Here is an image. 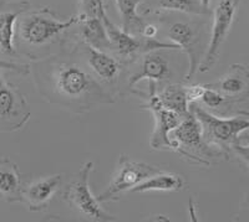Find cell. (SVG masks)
Returning <instances> with one entry per match:
<instances>
[{
    "label": "cell",
    "mask_w": 249,
    "mask_h": 222,
    "mask_svg": "<svg viewBox=\"0 0 249 222\" xmlns=\"http://www.w3.org/2000/svg\"><path fill=\"white\" fill-rule=\"evenodd\" d=\"M33 71L41 96L74 113H85L116 98L93 76L71 41L60 54L37 61Z\"/></svg>",
    "instance_id": "1"
},
{
    "label": "cell",
    "mask_w": 249,
    "mask_h": 222,
    "mask_svg": "<svg viewBox=\"0 0 249 222\" xmlns=\"http://www.w3.org/2000/svg\"><path fill=\"white\" fill-rule=\"evenodd\" d=\"M80 14L61 19L50 8L29 9L18 23L15 39L25 46L26 50L48 51L56 44H60L64 50L68 42V40H64L65 34L80 23Z\"/></svg>",
    "instance_id": "2"
},
{
    "label": "cell",
    "mask_w": 249,
    "mask_h": 222,
    "mask_svg": "<svg viewBox=\"0 0 249 222\" xmlns=\"http://www.w3.org/2000/svg\"><path fill=\"white\" fill-rule=\"evenodd\" d=\"M171 134V139L175 144L173 152L183 159H188L191 163L208 166L213 160L228 159L221 149L207 143L201 122L191 110Z\"/></svg>",
    "instance_id": "3"
},
{
    "label": "cell",
    "mask_w": 249,
    "mask_h": 222,
    "mask_svg": "<svg viewBox=\"0 0 249 222\" xmlns=\"http://www.w3.org/2000/svg\"><path fill=\"white\" fill-rule=\"evenodd\" d=\"M190 110L201 122L207 143L221 149L228 158L231 157L233 144L239 141L242 133L249 129V114L246 112L230 118H222L204 110L197 102L191 103Z\"/></svg>",
    "instance_id": "4"
},
{
    "label": "cell",
    "mask_w": 249,
    "mask_h": 222,
    "mask_svg": "<svg viewBox=\"0 0 249 222\" xmlns=\"http://www.w3.org/2000/svg\"><path fill=\"white\" fill-rule=\"evenodd\" d=\"M0 68H9L21 75L30 72V66L0 60ZM30 107L25 96L13 83L3 79L0 72V133L21 129L30 119Z\"/></svg>",
    "instance_id": "5"
},
{
    "label": "cell",
    "mask_w": 249,
    "mask_h": 222,
    "mask_svg": "<svg viewBox=\"0 0 249 222\" xmlns=\"http://www.w3.org/2000/svg\"><path fill=\"white\" fill-rule=\"evenodd\" d=\"M93 172L92 161H86L79 170L76 176L66 185L62 192V200L74 208L80 216L93 222L116 221L117 217L108 214L100 205L96 196H93L90 189V176Z\"/></svg>",
    "instance_id": "6"
},
{
    "label": "cell",
    "mask_w": 249,
    "mask_h": 222,
    "mask_svg": "<svg viewBox=\"0 0 249 222\" xmlns=\"http://www.w3.org/2000/svg\"><path fill=\"white\" fill-rule=\"evenodd\" d=\"M132 93L146 99V103L141 104V108L150 111L155 118V127L150 138L151 148L156 150L175 149V144L171 139V133L179 126L184 115L170 110L162 103L159 96V86L156 82H148L147 95L139 91H133Z\"/></svg>",
    "instance_id": "7"
},
{
    "label": "cell",
    "mask_w": 249,
    "mask_h": 222,
    "mask_svg": "<svg viewBox=\"0 0 249 222\" xmlns=\"http://www.w3.org/2000/svg\"><path fill=\"white\" fill-rule=\"evenodd\" d=\"M161 170L159 166L135 161L126 154H121L110 184L105 191L97 195V200L100 203L117 201L122 194L130 192L135 186Z\"/></svg>",
    "instance_id": "8"
},
{
    "label": "cell",
    "mask_w": 249,
    "mask_h": 222,
    "mask_svg": "<svg viewBox=\"0 0 249 222\" xmlns=\"http://www.w3.org/2000/svg\"><path fill=\"white\" fill-rule=\"evenodd\" d=\"M71 44L76 48L81 59L85 61L88 67L93 73V76L99 79L100 83L104 84L113 96H119L120 81L126 65H124L115 55L106 51L97 50L82 42L81 40L71 41Z\"/></svg>",
    "instance_id": "9"
},
{
    "label": "cell",
    "mask_w": 249,
    "mask_h": 222,
    "mask_svg": "<svg viewBox=\"0 0 249 222\" xmlns=\"http://www.w3.org/2000/svg\"><path fill=\"white\" fill-rule=\"evenodd\" d=\"M241 0H219L213 10V25L210 42L199 63L198 72L206 73L217 63L224 42L232 30Z\"/></svg>",
    "instance_id": "10"
},
{
    "label": "cell",
    "mask_w": 249,
    "mask_h": 222,
    "mask_svg": "<svg viewBox=\"0 0 249 222\" xmlns=\"http://www.w3.org/2000/svg\"><path fill=\"white\" fill-rule=\"evenodd\" d=\"M168 48H159V50L148 51L135 62L131 63L133 67L132 72L127 77V90L131 92L133 87L141 81H152L157 83L168 84L172 83L171 79L175 76L173 66L171 62Z\"/></svg>",
    "instance_id": "11"
},
{
    "label": "cell",
    "mask_w": 249,
    "mask_h": 222,
    "mask_svg": "<svg viewBox=\"0 0 249 222\" xmlns=\"http://www.w3.org/2000/svg\"><path fill=\"white\" fill-rule=\"evenodd\" d=\"M167 37L171 42L178 46L179 50L188 59V68L184 75V81H191L195 73L198 71L199 63L204 55L202 51L198 29L187 21H176L167 29Z\"/></svg>",
    "instance_id": "12"
},
{
    "label": "cell",
    "mask_w": 249,
    "mask_h": 222,
    "mask_svg": "<svg viewBox=\"0 0 249 222\" xmlns=\"http://www.w3.org/2000/svg\"><path fill=\"white\" fill-rule=\"evenodd\" d=\"M30 9L28 0H0V54L14 57L17 23L21 15Z\"/></svg>",
    "instance_id": "13"
},
{
    "label": "cell",
    "mask_w": 249,
    "mask_h": 222,
    "mask_svg": "<svg viewBox=\"0 0 249 222\" xmlns=\"http://www.w3.org/2000/svg\"><path fill=\"white\" fill-rule=\"evenodd\" d=\"M62 183V174L40 177L23 188V203L33 212H44L49 210L50 204L59 191Z\"/></svg>",
    "instance_id": "14"
},
{
    "label": "cell",
    "mask_w": 249,
    "mask_h": 222,
    "mask_svg": "<svg viewBox=\"0 0 249 222\" xmlns=\"http://www.w3.org/2000/svg\"><path fill=\"white\" fill-rule=\"evenodd\" d=\"M233 102H241L249 95V70L244 65L234 63L217 82L206 83Z\"/></svg>",
    "instance_id": "15"
},
{
    "label": "cell",
    "mask_w": 249,
    "mask_h": 222,
    "mask_svg": "<svg viewBox=\"0 0 249 222\" xmlns=\"http://www.w3.org/2000/svg\"><path fill=\"white\" fill-rule=\"evenodd\" d=\"M0 199L6 203H23L21 175L9 158H0Z\"/></svg>",
    "instance_id": "16"
},
{
    "label": "cell",
    "mask_w": 249,
    "mask_h": 222,
    "mask_svg": "<svg viewBox=\"0 0 249 222\" xmlns=\"http://www.w3.org/2000/svg\"><path fill=\"white\" fill-rule=\"evenodd\" d=\"M80 40L88 45L97 48V50L106 51L111 54V42L106 31L105 24L101 17L82 16L80 15Z\"/></svg>",
    "instance_id": "17"
},
{
    "label": "cell",
    "mask_w": 249,
    "mask_h": 222,
    "mask_svg": "<svg viewBox=\"0 0 249 222\" xmlns=\"http://www.w3.org/2000/svg\"><path fill=\"white\" fill-rule=\"evenodd\" d=\"M183 177L175 173L161 172L156 173L152 176L142 181L130 192H148V191H179L183 189Z\"/></svg>",
    "instance_id": "18"
},
{
    "label": "cell",
    "mask_w": 249,
    "mask_h": 222,
    "mask_svg": "<svg viewBox=\"0 0 249 222\" xmlns=\"http://www.w3.org/2000/svg\"><path fill=\"white\" fill-rule=\"evenodd\" d=\"M159 96L162 103L170 110L176 111L182 115H187L190 113L191 99L190 93H188V84H164L162 91H159Z\"/></svg>",
    "instance_id": "19"
},
{
    "label": "cell",
    "mask_w": 249,
    "mask_h": 222,
    "mask_svg": "<svg viewBox=\"0 0 249 222\" xmlns=\"http://www.w3.org/2000/svg\"><path fill=\"white\" fill-rule=\"evenodd\" d=\"M116 8L121 17L122 26L126 32L141 36L146 21L139 14L137 9L143 3V0H115Z\"/></svg>",
    "instance_id": "20"
},
{
    "label": "cell",
    "mask_w": 249,
    "mask_h": 222,
    "mask_svg": "<svg viewBox=\"0 0 249 222\" xmlns=\"http://www.w3.org/2000/svg\"><path fill=\"white\" fill-rule=\"evenodd\" d=\"M203 92L197 103L204 108V110L210 111V112H224L228 111L235 102L231 101L227 97H224L222 93L213 88L208 87L207 84H203Z\"/></svg>",
    "instance_id": "21"
},
{
    "label": "cell",
    "mask_w": 249,
    "mask_h": 222,
    "mask_svg": "<svg viewBox=\"0 0 249 222\" xmlns=\"http://www.w3.org/2000/svg\"><path fill=\"white\" fill-rule=\"evenodd\" d=\"M159 6L163 10L181 12L186 14L204 15L210 13V9L204 8L199 0H159Z\"/></svg>",
    "instance_id": "22"
},
{
    "label": "cell",
    "mask_w": 249,
    "mask_h": 222,
    "mask_svg": "<svg viewBox=\"0 0 249 222\" xmlns=\"http://www.w3.org/2000/svg\"><path fill=\"white\" fill-rule=\"evenodd\" d=\"M80 15L102 17L106 14L105 0H80Z\"/></svg>",
    "instance_id": "23"
},
{
    "label": "cell",
    "mask_w": 249,
    "mask_h": 222,
    "mask_svg": "<svg viewBox=\"0 0 249 222\" xmlns=\"http://www.w3.org/2000/svg\"><path fill=\"white\" fill-rule=\"evenodd\" d=\"M231 152L234 153L238 159L249 169V135H241L239 141L233 144Z\"/></svg>",
    "instance_id": "24"
},
{
    "label": "cell",
    "mask_w": 249,
    "mask_h": 222,
    "mask_svg": "<svg viewBox=\"0 0 249 222\" xmlns=\"http://www.w3.org/2000/svg\"><path fill=\"white\" fill-rule=\"evenodd\" d=\"M157 34H159V28L153 24H146L142 30L141 36L146 37V39H156L157 37Z\"/></svg>",
    "instance_id": "25"
},
{
    "label": "cell",
    "mask_w": 249,
    "mask_h": 222,
    "mask_svg": "<svg viewBox=\"0 0 249 222\" xmlns=\"http://www.w3.org/2000/svg\"><path fill=\"white\" fill-rule=\"evenodd\" d=\"M202 3V5L204 6V8L210 9V4H211V0H199Z\"/></svg>",
    "instance_id": "26"
}]
</instances>
